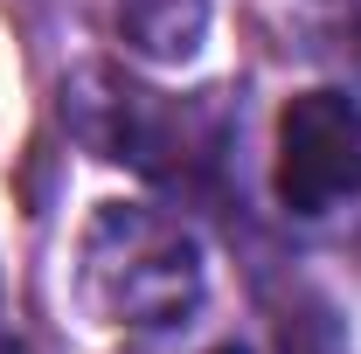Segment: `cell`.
Returning <instances> with one entry per match:
<instances>
[{
	"instance_id": "cell-5",
	"label": "cell",
	"mask_w": 361,
	"mask_h": 354,
	"mask_svg": "<svg viewBox=\"0 0 361 354\" xmlns=\"http://www.w3.org/2000/svg\"><path fill=\"white\" fill-rule=\"evenodd\" d=\"M0 354H28V348H21V341H0Z\"/></svg>"
},
{
	"instance_id": "cell-2",
	"label": "cell",
	"mask_w": 361,
	"mask_h": 354,
	"mask_svg": "<svg viewBox=\"0 0 361 354\" xmlns=\"http://www.w3.org/2000/svg\"><path fill=\"white\" fill-rule=\"evenodd\" d=\"M63 118L84 146L146 181H195L223 160V104L209 90L167 97L111 70H84L77 84H63Z\"/></svg>"
},
{
	"instance_id": "cell-4",
	"label": "cell",
	"mask_w": 361,
	"mask_h": 354,
	"mask_svg": "<svg viewBox=\"0 0 361 354\" xmlns=\"http://www.w3.org/2000/svg\"><path fill=\"white\" fill-rule=\"evenodd\" d=\"M118 28H126V42L139 56L174 63V56H188V49L202 42L209 0H118Z\"/></svg>"
},
{
	"instance_id": "cell-1",
	"label": "cell",
	"mask_w": 361,
	"mask_h": 354,
	"mask_svg": "<svg viewBox=\"0 0 361 354\" xmlns=\"http://www.w3.org/2000/svg\"><path fill=\"white\" fill-rule=\"evenodd\" d=\"M77 292L97 326H126V334L174 326L202 299V243L167 209L104 202L77 243Z\"/></svg>"
},
{
	"instance_id": "cell-6",
	"label": "cell",
	"mask_w": 361,
	"mask_h": 354,
	"mask_svg": "<svg viewBox=\"0 0 361 354\" xmlns=\"http://www.w3.org/2000/svg\"><path fill=\"white\" fill-rule=\"evenodd\" d=\"M209 354H243V348H209Z\"/></svg>"
},
{
	"instance_id": "cell-3",
	"label": "cell",
	"mask_w": 361,
	"mask_h": 354,
	"mask_svg": "<svg viewBox=\"0 0 361 354\" xmlns=\"http://www.w3.org/2000/svg\"><path fill=\"white\" fill-rule=\"evenodd\" d=\"M278 202L292 216H326L361 195V104L348 90H299L278 111Z\"/></svg>"
}]
</instances>
